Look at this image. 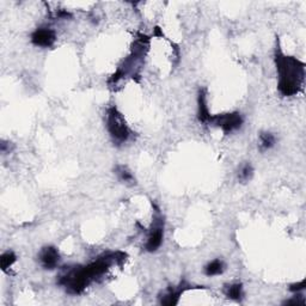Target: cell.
<instances>
[{
    "label": "cell",
    "mask_w": 306,
    "mask_h": 306,
    "mask_svg": "<svg viewBox=\"0 0 306 306\" xmlns=\"http://www.w3.org/2000/svg\"><path fill=\"white\" fill-rule=\"evenodd\" d=\"M275 63L277 76V89L280 94L291 97L302 89L305 81V65L300 60L293 56H286L280 49L279 44L275 52Z\"/></svg>",
    "instance_id": "obj_1"
},
{
    "label": "cell",
    "mask_w": 306,
    "mask_h": 306,
    "mask_svg": "<svg viewBox=\"0 0 306 306\" xmlns=\"http://www.w3.org/2000/svg\"><path fill=\"white\" fill-rule=\"evenodd\" d=\"M107 128L115 143H124L130 136V130L127 126L123 115L116 107H110L107 110Z\"/></svg>",
    "instance_id": "obj_2"
},
{
    "label": "cell",
    "mask_w": 306,
    "mask_h": 306,
    "mask_svg": "<svg viewBox=\"0 0 306 306\" xmlns=\"http://www.w3.org/2000/svg\"><path fill=\"white\" fill-rule=\"evenodd\" d=\"M208 123L221 128L224 133H232L241 128L242 124H243V117L239 113L212 115Z\"/></svg>",
    "instance_id": "obj_3"
},
{
    "label": "cell",
    "mask_w": 306,
    "mask_h": 306,
    "mask_svg": "<svg viewBox=\"0 0 306 306\" xmlns=\"http://www.w3.org/2000/svg\"><path fill=\"white\" fill-rule=\"evenodd\" d=\"M163 238H164V220L162 215L158 214L155 216L153 220L152 227L148 232L147 242L145 244V249L148 253H155L157 251L163 243Z\"/></svg>",
    "instance_id": "obj_4"
},
{
    "label": "cell",
    "mask_w": 306,
    "mask_h": 306,
    "mask_svg": "<svg viewBox=\"0 0 306 306\" xmlns=\"http://www.w3.org/2000/svg\"><path fill=\"white\" fill-rule=\"evenodd\" d=\"M38 261H40L41 266H42L44 269H55L57 264H59L60 254L55 247L48 245V247L41 249L40 254H38Z\"/></svg>",
    "instance_id": "obj_5"
},
{
    "label": "cell",
    "mask_w": 306,
    "mask_h": 306,
    "mask_svg": "<svg viewBox=\"0 0 306 306\" xmlns=\"http://www.w3.org/2000/svg\"><path fill=\"white\" fill-rule=\"evenodd\" d=\"M56 41L55 31L49 28H38L31 35V42L36 47L49 48Z\"/></svg>",
    "instance_id": "obj_6"
},
{
    "label": "cell",
    "mask_w": 306,
    "mask_h": 306,
    "mask_svg": "<svg viewBox=\"0 0 306 306\" xmlns=\"http://www.w3.org/2000/svg\"><path fill=\"white\" fill-rule=\"evenodd\" d=\"M191 287L188 285L187 282H181L177 287H169L168 291L161 296V304L167 305V306H174L178 304L180 300V296L182 293L186 292L187 289H190Z\"/></svg>",
    "instance_id": "obj_7"
},
{
    "label": "cell",
    "mask_w": 306,
    "mask_h": 306,
    "mask_svg": "<svg viewBox=\"0 0 306 306\" xmlns=\"http://www.w3.org/2000/svg\"><path fill=\"white\" fill-rule=\"evenodd\" d=\"M212 115L207 107V95L205 89H201L197 96V119L201 123H208Z\"/></svg>",
    "instance_id": "obj_8"
},
{
    "label": "cell",
    "mask_w": 306,
    "mask_h": 306,
    "mask_svg": "<svg viewBox=\"0 0 306 306\" xmlns=\"http://www.w3.org/2000/svg\"><path fill=\"white\" fill-rule=\"evenodd\" d=\"M224 294L227 296V298L232 299V300H236V301L242 300V299H243V295H244L243 285H242L241 282L226 285L224 287Z\"/></svg>",
    "instance_id": "obj_9"
},
{
    "label": "cell",
    "mask_w": 306,
    "mask_h": 306,
    "mask_svg": "<svg viewBox=\"0 0 306 306\" xmlns=\"http://www.w3.org/2000/svg\"><path fill=\"white\" fill-rule=\"evenodd\" d=\"M115 174L117 175V177H119V180L122 182V183L129 184V186H133V184L135 183V178H134L133 174L124 167V165H116V168H115Z\"/></svg>",
    "instance_id": "obj_10"
},
{
    "label": "cell",
    "mask_w": 306,
    "mask_h": 306,
    "mask_svg": "<svg viewBox=\"0 0 306 306\" xmlns=\"http://www.w3.org/2000/svg\"><path fill=\"white\" fill-rule=\"evenodd\" d=\"M225 263L221 260H214L205 267V274L207 276H216L224 273Z\"/></svg>",
    "instance_id": "obj_11"
},
{
    "label": "cell",
    "mask_w": 306,
    "mask_h": 306,
    "mask_svg": "<svg viewBox=\"0 0 306 306\" xmlns=\"http://www.w3.org/2000/svg\"><path fill=\"white\" fill-rule=\"evenodd\" d=\"M254 176V168L250 163H244V164L241 165L238 170V180L242 182V183H247L253 178Z\"/></svg>",
    "instance_id": "obj_12"
},
{
    "label": "cell",
    "mask_w": 306,
    "mask_h": 306,
    "mask_svg": "<svg viewBox=\"0 0 306 306\" xmlns=\"http://www.w3.org/2000/svg\"><path fill=\"white\" fill-rule=\"evenodd\" d=\"M275 145V136L269 132H262L260 134V149L268 151Z\"/></svg>",
    "instance_id": "obj_13"
},
{
    "label": "cell",
    "mask_w": 306,
    "mask_h": 306,
    "mask_svg": "<svg viewBox=\"0 0 306 306\" xmlns=\"http://www.w3.org/2000/svg\"><path fill=\"white\" fill-rule=\"evenodd\" d=\"M16 260H17V256H16L14 251H5V253L0 256V268H2L3 272H6V270L16 262Z\"/></svg>",
    "instance_id": "obj_14"
},
{
    "label": "cell",
    "mask_w": 306,
    "mask_h": 306,
    "mask_svg": "<svg viewBox=\"0 0 306 306\" xmlns=\"http://www.w3.org/2000/svg\"><path fill=\"white\" fill-rule=\"evenodd\" d=\"M283 305H305V299L302 298V295H295L294 298L289 299L283 302Z\"/></svg>",
    "instance_id": "obj_15"
},
{
    "label": "cell",
    "mask_w": 306,
    "mask_h": 306,
    "mask_svg": "<svg viewBox=\"0 0 306 306\" xmlns=\"http://www.w3.org/2000/svg\"><path fill=\"white\" fill-rule=\"evenodd\" d=\"M306 287V281L305 280H302V281L298 282V283H293V285L289 286V291L293 292V293H298L302 291Z\"/></svg>",
    "instance_id": "obj_16"
}]
</instances>
